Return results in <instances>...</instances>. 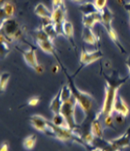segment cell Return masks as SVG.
Listing matches in <instances>:
<instances>
[{
	"instance_id": "1",
	"label": "cell",
	"mask_w": 130,
	"mask_h": 151,
	"mask_svg": "<svg viewBox=\"0 0 130 151\" xmlns=\"http://www.w3.org/2000/svg\"><path fill=\"white\" fill-rule=\"evenodd\" d=\"M104 78L106 81V88H105V99L103 106L100 109V111L97 113L98 116H106L110 115L114 111V104L116 98L118 96V90L122 84L125 83L126 81L129 78V76L125 78H121L118 75L117 72L111 76L105 75Z\"/></svg>"
},
{
	"instance_id": "2",
	"label": "cell",
	"mask_w": 130,
	"mask_h": 151,
	"mask_svg": "<svg viewBox=\"0 0 130 151\" xmlns=\"http://www.w3.org/2000/svg\"><path fill=\"white\" fill-rule=\"evenodd\" d=\"M67 78H68V84L72 90V95H73V98L76 101L77 105L80 106V108L83 109V111L85 114V121H90V122L96 117L97 113L95 114L94 113V107H93V97L90 94L87 93V92L81 91L76 85H75V82L73 81V78L70 77L69 75L66 73Z\"/></svg>"
},
{
	"instance_id": "3",
	"label": "cell",
	"mask_w": 130,
	"mask_h": 151,
	"mask_svg": "<svg viewBox=\"0 0 130 151\" xmlns=\"http://www.w3.org/2000/svg\"><path fill=\"white\" fill-rule=\"evenodd\" d=\"M1 36L6 41L11 43L13 40H19L22 36V30L20 29L19 22L14 19H2L1 22Z\"/></svg>"
},
{
	"instance_id": "4",
	"label": "cell",
	"mask_w": 130,
	"mask_h": 151,
	"mask_svg": "<svg viewBox=\"0 0 130 151\" xmlns=\"http://www.w3.org/2000/svg\"><path fill=\"white\" fill-rule=\"evenodd\" d=\"M101 18H102L101 23L105 27V29H106V31H107L108 35L110 36V38L113 40V42L117 45V47H118V49L121 50V52L125 53V50L124 49V47H122L121 43H119L118 37L117 35V33H116V31L114 30V28H113V26H112L113 12L111 11V9L109 8V7L106 6L105 8L101 11Z\"/></svg>"
},
{
	"instance_id": "5",
	"label": "cell",
	"mask_w": 130,
	"mask_h": 151,
	"mask_svg": "<svg viewBox=\"0 0 130 151\" xmlns=\"http://www.w3.org/2000/svg\"><path fill=\"white\" fill-rule=\"evenodd\" d=\"M76 105H77L76 101L72 97L70 100L62 103V107H61L60 109V113L64 116L68 127L71 130H73V131H76L78 128L77 123L75 121V106Z\"/></svg>"
},
{
	"instance_id": "6",
	"label": "cell",
	"mask_w": 130,
	"mask_h": 151,
	"mask_svg": "<svg viewBox=\"0 0 130 151\" xmlns=\"http://www.w3.org/2000/svg\"><path fill=\"white\" fill-rule=\"evenodd\" d=\"M65 14H66V9L64 5L56 7L52 11V22L56 27L58 35H64L62 31V23L65 20Z\"/></svg>"
},
{
	"instance_id": "7",
	"label": "cell",
	"mask_w": 130,
	"mask_h": 151,
	"mask_svg": "<svg viewBox=\"0 0 130 151\" xmlns=\"http://www.w3.org/2000/svg\"><path fill=\"white\" fill-rule=\"evenodd\" d=\"M30 124H31L37 131L43 132L48 136L53 137V132L49 127V121L42 115L39 114H34L29 117Z\"/></svg>"
},
{
	"instance_id": "8",
	"label": "cell",
	"mask_w": 130,
	"mask_h": 151,
	"mask_svg": "<svg viewBox=\"0 0 130 151\" xmlns=\"http://www.w3.org/2000/svg\"><path fill=\"white\" fill-rule=\"evenodd\" d=\"M111 145L115 151H121L125 147L130 146V127L124 132L122 136H121L118 139L110 140Z\"/></svg>"
},
{
	"instance_id": "9",
	"label": "cell",
	"mask_w": 130,
	"mask_h": 151,
	"mask_svg": "<svg viewBox=\"0 0 130 151\" xmlns=\"http://www.w3.org/2000/svg\"><path fill=\"white\" fill-rule=\"evenodd\" d=\"M103 57V53L101 50H95V51H85L84 50L81 54V64L82 66H87L88 64H91L95 61L99 60Z\"/></svg>"
},
{
	"instance_id": "10",
	"label": "cell",
	"mask_w": 130,
	"mask_h": 151,
	"mask_svg": "<svg viewBox=\"0 0 130 151\" xmlns=\"http://www.w3.org/2000/svg\"><path fill=\"white\" fill-rule=\"evenodd\" d=\"M20 51H22V56H23V58H25V63L35 70L37 68V66L39 65L38 61H37V58H36V47H31L29 50H20Z\"/></svg>"
},
{
	"instance_id": "11",
	"label": "cell",
	"mask_w": 130,
	"mask_h": 151,
	"mask_svg": "<svg viewBox=\"0 0 130 151\" xmlns=\"http://www.w3.org/2000/svg\"><path fill=\"white\" fill-rule=\"evenodd\" d=\"M114 111L119 113V114H121L124 116H127L129 114L128 106L121 95H118L117 98H116V101L114 104Z\"/></svg>"
},
{
	"instance_id": "12",
	"label": "cell",
	"mask_w": 130,
	"mask_h": 151,
	"mask_svg": "<svg viewBox=\"0 0 130 151\" xmlns=\"http://www.w3.org/2000/svg\"><path fill=\"white\" fill-rule=\"evenodd\" d=\"M101 12H96L90 15H83V24L85 27L92 28L96 22H101Z\"/></svg>"
},
{
	"instance_id": "13",
	"label": "cell",
	"mask_w": 130,
	"mask_h": 151,
	"mask_svg": "<svg viewBox=\"0 0 130 151\" xmlns=\"http://www.w3.org/2000/svg\"><path fill=\"white\" fill-rule=\"evenodd\" d=\"M99 119H100V116L96 115V117L90 123V132L94 138H102L103 136V129H102V125Z\"/></svg>"
},
{
	"instance_id": "14",
	"label": "cell",
	"mask_w": 130,
	"mask_h": 151,
	"mask_svg": "<svg viewBox=\"0 0 130 151\" xmlns=\"http://www.w3.org/2000/svg\"><path fill=\"white\" fill-rule=\"evenodd\" d=\"M83 40L85 43L92 45V46H95L98 43V38L92 32V29L85 26H84L83 29Z\"/></svg>"
},
{
	"instance_id": "15",
	"label": "cell",
	"mask_w": 130,
	"mask_h": 151,
	"mask_svg": "<svg viewBox=\"0 0 130 151\" xmlns=\"http://www.w3.org/2000/svg\"><path fill=\"white\" fill-rule=\"evenodd\" d=\"M35 14L45 20H52V12L42 3H39L35 7Z\"/></svg>"
},
{
	"instance_id": "16",
	"label": "cell",
	"mask_w": 130,
	"mask_h": 151,
	"mask_svg": "<svg viewBox=\"0 0 130 151\" xmlns=\"http://www.w3.org/2000/svg\"><path fill=\"white\" fill-rule=\"evenodd\" d=\"M15 14V6L11 2H5L1 6V19H11Z\"/></svg>"
},
{
	"instance_id": "17",
	"label": "cell",
	"mask_w": 130,
	"mask_h": 151,
	"mask_svg": "<svg viewBox=\"0 0 130 151\" xmlns=\"http://www.w3.org/2000/svg\"><path fill=\"white\" fill-rule=\"evenodd\" d=\"M62 100H61V94H60V90L58 91L54 97L53 98L52 102H51L50 105V109L54 114H57V113H60V109L61 107H62Z\"/></svg>"
},
{
	"instance_id": "18",
	"label": "cell",
	"mask_w": 130,
	"mask_h": 151,
	"mask_svg": "<svg viewBox=\"0 0 130 151\" xmlns=\"http://www.w3.org/2000/svg\"><path fill=\"white\" fill-rule=\"evenodd\" d=\"M43 29L45 30L46 33L48 34V36L50 37V39L52 41H53L54 38L56 36H58V34H57L56 29V27H54L53 23L52 22V20H51V22H48L47 23H44Z\"/></svg>"
},
{
	"instance_id": "19",
	"label": "cell",
	"mask_w": 130,
	"mask_h": 151,
	"mask_svg": "<svg viewBox=\"0 0 130 151\" xmlns=\"http://www.w3.org/2000/svg\"><path fill=\"white\" fill-rule=\"evenodd\" d=\"M37 45L44 52L47 53H54V47L53 44L52 40H47V41H42V42H37Z\"/></svg>"
},
{
	"instance_id": "20",
	"label": "cell",
	"mask_w": 130,
	"mask_h": 151,
	"mask_svg": "<svg viewBox=\"0 0 130 151\" xmlns=\"http://www.w3.org/2000/svg\"><path fill=\"white\" fill-rule=\"evenodd\" d=\"M80 10L83 13V15H90V14H93L96 12H100L96 9V7L94 6V3L90 2H84L83 4H81Z\"/></svg>"
},
{
	"instance_id": "21",
	"label": "cell",
	"mask_w": 130,
	"mask_h": 151,
	"mask_svg": "<svg viewBox=\"0 0 130 151\" xmlns=\"http://www.w3.org/2000/svg\"><path fill=\"white\" fill-rule=\"evenodd\" d=\"M62 31L64 36H66L69 40H72V38L74 36V27L73 24L66 19L62 23Z\"/></svg>"
},
{
	"instance_id": "22",
	"label": "cell",
	"mask_w": 130,
	"mask_h": 151,
	"mask_svg": "<svg viewBox=\"0 0 130 151\" xmlns=\"http://www.w3.org/2000/svg\"><path fill=\"white\" fill-rule=\"evenodd\" d=\"M60 94H61V100L62 102L68 101L73 97L72 95V90L69 86V84H64L62 88L60 89Z\"/></svg>"
},
{
	"instance_id": "23",
	"label": "cell",
	"mask_w": 130,
	"mask_h": 151,
	"mask_svg": "<svg viewBox=\"0 0 130 151\" xmlns=\"http://www.w3.org/2000/svg\"><path fill=\"white\" fill-rule=\"evenodd\" d=\"M52 122L56 126H58V127H64V128L68 127L66 120H65L64 116L61 114V113H57V114H54L53 117ZM68 128H69V127H68Z\"/></svg>"
},
{
	"instance_id": "24",
	"label": "cell",
	"mask_w": 130,
	"mask_h": 151,
	"mask_svg": "<svg viewBox=\"0 0 130 151\" xmlns=\"http://www.w3.org/2000/svg\"><path fill=\"white\" fill-rule=\"evenodd\" d=\"M35 143H36V136L30 135V136L26 137V138L25 139L22 145H23V147H25V149L31 150V149L34 148V146H35Z\"/></svg>"
},
{
	"instance_id": "25",
	"label": "cell",
	"mask_w": 130,
	"mask_h": 151,
	"mask_svg": "<svg viewBox=\"0 0 130 151\" xmlns=\"http://www.w3.org/2000/svg\"><path fill=\"white\" fill-rule=\"evenodd\" d=\"M9 80H10V73L5 72V73L1 74V77H0V88H1L2 92H4L6 90Z\"/></svg>"
},
{
	"instance_id": "26",
	"label": "cell",
	"mask_w": 130,
	"mask_h": 151,
	"mask_svg": "<svg viewBox=\"0 0 130 151\" xmlns=\"http://www.w3.org/2000/svg\"><path fill=\"white\" fill-rule=\"evenodd\" d=\"M35 37L37 42H42V41H47V40H51L50 37L48 36V34L46 31L42 28H38L35 30Z\"/></svg>"
},
{
	"instance_id": "27",
	"label": "cell",
	"mask_w": 130,
	"mask_h": 151,
	"mask_svg": "<svg viewBox=\"0 0 130 151\" xmlns=\"http://www.w3.org/2000/svg\"><path fill=\"white\" fill-rule=\"evenodd\" d=\"M114 122H115V120H114V117H113V114L103 116V123H104L105 127H110V128H115Z\"/></svg>"
},
{
	"instance_id": "28",
	"label": "cell",
	"mask_w": 130,
	"mask_h": 151,
	"mask_svg": "<svg viewBox=\"0 0 130 151\" xmlns=\"http://www.w3.org/2000/svg\"><path fill=\"white\" fill-rule=\"evenodd\" d=\"M106 4H107V0H94V6L100 12L106 7Z\"/></svg>"
},
{
	"instance_id": "29",
	"label": "cell",
	"mask_w": 130,
	"mask_h": 151,
	"mask_svg": "<svg viewBox=\"0 0 130 151\" xmlns=\"http://www.w3.org/2000/svg\"><path fill=\"white\" fill-rule=\"evenodd\" d=\"M39 101H40L39 97H32L29 99L28 102H27V105L30 106V107H35V106L39 104Z\"/></svg>"
},
{
	"instance_id": "30",
	"label": "cell",
	"mask_w": 130,
	"mask_h": 151,
	"mask_svg": "<svg viewBox=\"0 0 130 151\" xmlns=\"http://www.w3.org/2000/svg\"><path fill=\"white\" fill-rule=\"evenodd\" d=\"M124 118H125V116L119 114V113H118L117 115L114 116V120H115V122L117 123V124H124Z\"/></svg>"
},
{
	"instance_id": "31",
	"label": "cell",
	"mask_w": 130,
	"mask_h": 151,
	"mask_svg": "<svg viewBox=\"0 0 130 151\" xmlns=\"http://www.w3.org/2000/svg\"><path fill=\"white\" fill-rule=\"evenodd\" d=\"M64 5L63 0H53V9L56 8V7Z\"/></svg>"
},
{
	"instance_id": "32",
	"label": "cell",
	"mask_w": 130,
	"mask_h": 151,
	"mask_svg": "<svg viewBox=\"0 0 130 151\" xmlns=\"http://www.w3.org/2000/svg\"><path fill=\"white\" fill-rule=\"evenodd\" d=\"M124 9L129 14V25H130V2L129 3H125V4H124Z\"/></svg>"
},
{
	"instance_id": "33",
	"label": "cell",
	"mask_w": 130,
	"mask_h": 151,
	"mask_svg": "<svg viewBox=\"0 0 130 151\" xmlns=\"http://www.w3.org/2000/svg\"><path fill=\"white\" fill-rule=\"evenodd\" d=\"M35 71L37 72V73H43V72H44V66H42V65H38V66H37V68H36V69H35Z\"/></svg>"
},
{
	"instance_id": "34",
	"label": "cell",
	"mask_w": 130,
	"mask_h": 151,
	"mask_svg": "<svg viewBox=\"0 0 130 151\" xmlns=\"http://www.w3.org/2000/svg\"><path fill=\"white\" fill-rule=\"evenodd\" d=\"M0 151H9V146L5 142V143H3V145H1V148H0Z\"/></svg>"
},
{
	"instance_id": "35",
	"label": "cell",
	"mask_w": 130,
	"mask_h": 151,
	"mask_svg": "<svg viewBox=\"0 0 130 151\" xmlns=\"http://www.w3.org/2000/svg\"><path fill=\"white\" fill-rule=\"evenodd\" d=\"M52 71H53V73L56 74L57 72L59 71V66H58V65H53V68H52Z\"/></svg>"
},
{
	"instance_id": "36",
	"label": "cell",
	"mask_w": 130,
	"mask_h": 151,
	"mask_svg": "<svg viewBox=\"0 0 130 151\" xmlns=\"http://www.w3.org/2000/svg\"><path fill=\"white\" fill-rule=\"evenodd\" d=\"M126 66H127L128 70H129V75H130V55L128 56L127 60H126Z\"/></svg>"
},
{
	"instance_id": "37",
	"label": "cell",
	"mask_w": 130,
	"mask_h": 151,
	"mask_svg": "<svg viewBox=\"0 0 130 151\" xmlns=\"http://www.w3.org/2000/svg\"><path fill=\"white\" fill-rule=\"evenodd\" d=\"M71 1H73L75 3H82V4H83V3H84L85 0H71Z\"/></svg>"
},
{
	"instance_id": "38",
	"label": "cell",
	"mask_w": 130,
	"mask_h": 151,
	"mask_svg": "<svg viewBox=\"0 0 130 151\" xmlns=\"http://www.w3.org/2000/svg\"><path fill=\"white\" fill-rule=\"evenodd\" d=\"M91 151H104V150L101 149V148H96V147H95V148L93 150H91Z\"/></svg>"
}]
</instances>
